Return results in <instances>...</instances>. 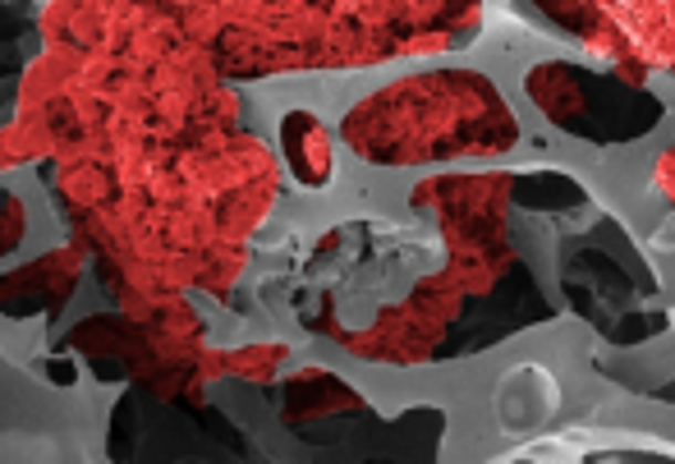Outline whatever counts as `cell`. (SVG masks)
Wrapping results in <instances>:
<instances>
[{"mask_svg": "<svg viewBox=\"0 0 675 464\" xmlns=\"http://www.w3.org/2000/svg\"><path fill=\"white\" fill-rule=\"evenodd\" d=\"M350 152L382 166L433 162V157H487L510 152L519 125L510 120L506 102L492 83L465 70L409 74L382 87L341 125Z\"/></svg>", "mask_w": 675, "mask_h": 464, "instance_id": "1", "label": "cell"}]
</instances>
